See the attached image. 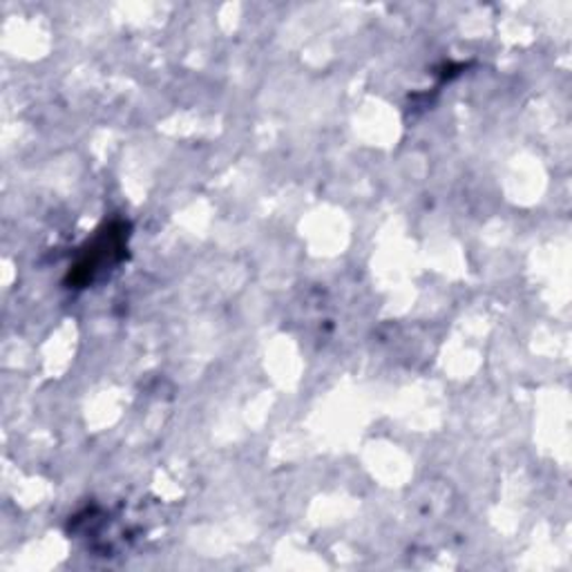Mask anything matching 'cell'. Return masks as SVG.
<instances>
[{
	"mask_svg": "<svg viewBox=\"0 0 572 572\" xmlns=\"http://www.w3.org/2000/svg\"><path fill=\"white\" fill-rule=\"evenodd\" d=\"M128 239V226L124 224H110L92 244L90 253L79 262L77 273H81L79 282L92 279L97 270H101L106 264H115L124 255V246Z\"/></svg>",
	"mask_w": 572,
	"mask_h": 572,
	"instance_id": "1",
	"label": "cell"
}]
</instances>
